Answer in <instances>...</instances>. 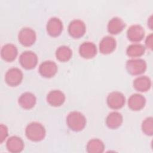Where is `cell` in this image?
I'll return each mask as SVG.
<instances>
[{
    "label": "cell",
    "mask_w": 153,
    "mask_h": 153,
    "mask_svg": "<svg viewBox=\"0 0 153 153\" xmlns=\"http://www.w3.org/2000/svg\"><path fill=\"white\" fill-rule=\"evenodd\" d=\"M25 134L28 139L33 142H39L45 137L46 130L42 124L34 121L27 125Z\"/></svg>",
    "instance_id": "cell-1"
},
{
    "label": "cell",
    "mask_w": 153,
    "mask_h": 153,
    "mask_svg": "<svg viewBox=\"0 0 153 153\" xmlns=\"http://www.w3.org/2000/svg\"><path fill=\"white\" fill-rule=\"evenodd\" d=\"M66 123L71 130L75 131H79L85 127L86 125V118L81 112L74 111L68 115Z\"/></svg>",
    "instance_id": "cell-2"
},
{
    "label": "cell",
    "mask_w": 153,
    "mask_h": 153,
    "mask_svg": "<svg viewBox=\"0 0 153 153\" xmlns=\"http://www.w3.org/2000/svg\"><path fill=\"white\" fill-rule=\"evenodd\" d=\"M126 68L131 75H137L143 73L147 68V65L143 59H131L126 62Z\"/></svg>",
    "instance_id": "cell-3"
},
{
    "label": "cell",
    "mask_w": 153,
    "mask_h": 153,
    "mask_svg": "<svg viewBox=\"0 0 153 153\" xmlns=\"http://www.w3.org/2000/svg\"><path fill=\"white\" fill-rule=\"evenodd\" d=\"M36 38V35L33 29L30 27H23L18 34L19 41L24 46L29 47L33 45Z\"/></svg>",
    "instance_id": "cell-4"
},
{
    "label": "cell",
    "mask_w": 153,
    "mask_h": 153,
    "mask_svg": "<svg viewBox=\"0 0 153 153\" xmlns=\"http://www.w3.org/2000/svg\"><path fill=\"white\" fill-rule=\"evenodd\" d=\"M19 62L23 68L32 69L37 65L38 56L32 51H25L20 55Z\"/></svg>",
    "instance_id": "cell-5"
},
{
    "label": "cell",
    "mask_w": 153,
    "mask_h": 153,
    "mask_svg": "<svg viewBox=\"0 0 153 153\" xmlns=\"http://www.w3.org/2000/svg\"><path fill=\"white\" fill-rule=\"evenodd\" d=\"M86 30L84 22L79 19L72 20L68 26V33L74 38H79L82 36Z\"/></svg>",
    "instance_id": "cell-6"
},
{
    "label": "cell",
    "mask_w": 153,
    "mask_h": 153,
    "mask_svg": "<svg viewBox=\"0 0 153 153\" xmlns=\"http://www.w3.org/2000/svg\"><path fill=\"white\" fill-rule=\"evenodd\" d=\"M22 71L17 68H11L5 73V81L10 86H16L20 84L23 79Z\"/></svg>",
    "instance_id": "cell-7"
},
{
    "label": "cell",
    "mask_w": 153,
    "mask_h": 153,
    "mask_svg": "<svg viewBox=\"0 0 153 153\" xmlns=\"http://www.w3.org/2000/svg\"><path fill=\"white\" fill-rule=\"evenodd\" d=\"M126 99L124 94L118 91L110 93L106 99V102L109 107L114 109L121 108L125 104Z\"/></svg>",
    "instance_id": "cell-8"
},
{
    "label": "cell",
    "mask_w": 153,
    "mask_h": 153,
    "mask_svg": "<svg viewBox=\"0 0 153 153\" xmlns=\"http://www.w3.org/2000/svg\"><path fill=\"white\" fill-rule=\"evenodd\" d=\"M63 27L62 22L60 19L56 17L50 18L47 22L46 26L47 33L53 37L59 36L62 33Z\"/></svg>",
    "instance_id": "cell-9"
},
{
    "label": "cell",
    "mask_w": 153,
    "mask_h": 153,
    "mask_svg": "<svg viewBox=\"0 0 153 153\" xmlns=\"http://www.w3.org/2000/svg\"><path fill=\"white\" fill-rule=\"evenodd\" d=\"M145 35L143 27L138 24L130 26L127 30V36L128 39L134 42H137L142 40Z\"/></svg>",
    "instance_id": "cell-10"
},
{
    "label": "cell",
    "mask_w": 153,
    "mask_h": 153,
    "mask_svg": "<svg viewBox=\"0 0 153 153\" xmlns=\"http://www.w3.org/2000/svg\"><path fill=\"white\" fill-rule=\"evenodd\" d=\"M57 72L56 63L51 60H45L42 62L39 66V72L41 76L45 78L53 76Z\"/></svg>",
    "instance_id": "cell-11"
},
{
    "label": "cell",
    "mask_w": 153,
    "mask_h": 153,
    "mask_svg": "<svg viewBox=\"0 0 153 153\" xmlns=\"http://www.w3.org/2000/svg\"><path fill=\"white\" fill-rule=\"evenodd\" d=\"M80 56L85 59H91L97 53L96 45L92 42L85 41L82 42L79 47Z\"/></svg>",
    "instance_id": "cell-12"
},
{
    "label": "cell",
    "mask_w": 153,
    "mask_h": 153,
    "mask_svg": "<svg viewBox=\"0 0 153 153\" xmlns=\"http://www.w3.org/2000/svg\"><path fill=\"white\" fill-rule=\"evenodd\" d=\"M117 45L115 38L111 36L103 37L99 43V50L104 54L111 53L115 49Z\"/></svg>",
    "instance_id": "cell-13"
},
{
    "label": "cell",
    "mask_w": 153,
    "mask_h": 153,
    "mask_svg": "<svg viewBox=\"0 0 153 153\" xmlns=\"http://www.w3.org/2000/svg\"><path fill=\"white\" fill-rule=\"evenodd\" d=\"M7 150L12 153H19L23 151L24 148V142L23 140L16 136L10 137L6 142Z\"/></svg>",
    "instance_id": "cell-14"
},
{
    "label": "cell",
    "mask_w": 153,
    "mask_h": 153,
    "mask_svg": "<svg viewBox=\"0 0 153 153\" xmlns=\"http://www.w3.org/2000/svg\"><path fill=\"white\" fill-rule=\"evenodd\" d=\"M65 100V95L59 90H51L47 95V102L53 106H59L64 103Z\"/></svg>",
    "instance_id": "cell-15"
},
{
    "label": "cell",
    "mask_w": 153,
    "mask_h": 153,
    "mask_svg": "<svg viewBox=\"0 0 153 153\" xmlns=\"http://www.w3.org/2000/svg\"><path fill=\"white\" fill-rule=\"evenodd\" d=\"M17 54V47L11 43L5 44L1 50V57L7 62L13 61L16 58Z\"/></svg>",
    "instance_id": "cell-16"
},
{
    "label": "cell",
    "mask_w": 153,
    "mask_h": 153,
    "mask_svg": "<svg viewBox=\"0 0 153 153\" xmlns=\"http://www.w3.org/2000/svg\"><path fill=\"white\" fill-rule=\"evenodd\" d=\"M145 97L139 93L131 94L128 99V107L133 111H139L142 109L145 105Z\"/></svg>",
    "instance_id": "cell-17"
},
{
    "label": "cell",
    "mask_w": 153,
    "mask_h": 153,
    "mask_svg": "<svg viewBox=\"0 0 153 153\" xmlns=\"http://www.w3.org/2000/svg\"><path fill=\"white\" fill-rule=\"evenodd\" d=\"M36 102L35 96L30 92H25L22 93L18 99L19 104L21 107L26 109L32 108Z\"/></svg>",
    "instance_id": "cell-18"
},
{
    "label": "cell",
    "mask_w": 153,
    "mask_h": 153,
    "mask_svg": "<svg viewBox=\"0 0 153 153\" xmlns=\"http://www.w3.org/2000/svg\"><path fill=\"white\" fill-rule=\"evenodd\" d=\"M125 26L126 24L123 19L118 17H114L109 21L107 29L109 33L115 35L120 33Z\"/></svg>",
    "instance_id": "cell-19"
},
{
    "label": "cell",
    "mask_w": 153,
    "mask_h": 153,
    "mask_svg": "<svg viewBox=\"0 0 153 153\" xmlns=\"http://www.w3.org/2000/svg\"><path fill=\"white\" fill-rule=\"evenodd\" d=\"M123 121V117L121 113L113 111L109 113L106 118V126L112 129H115L119 127Z\"/></svg>",
    "instance_id": "cell-20"
},
{
    "label": "cell",
    "mask_w": 153,
    "mask_h": 153,
    "mask_svg": "<svg viewBox=\"0 0 153 153\" xmlns=\"http://www.w3.org/2000/svg\"><path fill=\"white\" fill-rule=\"evenodd\" d=\"M133 87L137 91L145 92L150 89L151 80L147 76H140L136 78L133 82Z\"/></svg>",
    "instance_id": "cell-21"
},
{
    "label": "cell",
    "mask_w": 153,
    "mask_h": 153,
    "mask_svg": "<svg viewBox=\"0 0 153 153\" xmlns=\"http://www.w3.org/2000/svg\"><path fill=\"white\" fill-rule=\"evenodd\" d=\"M86 149L89 153H102L104 151L105 145L99 139H92L88 142Z\"/></svg>",
    "instance_id": "cell-22"
},
{
    "label": "cell",
    "mask_w": 153,
    "mask_h": 153,
    "mask_svg": "<svg viewBox=\"0 0 153 153\" xmlns=\"http://www.w3.org/2000/svg\"><path fill=\"white\" fill-rule=\"evenodd\" d=\"M145 51V47L139 43H133L129 45L126 49L127 54L131 57H139L142 56Z\"/></svg>",
    "instance_id": "cell-23"
},
{
    "label": "cell",
    "mask_w": 153,
    "mask_h": 153,
    "mask_svg": "<svg viewBox=\"0 0 153 153\" xmlns=\"http://www.w3.org/2000/svg\"><path fill=\"white\" fill-rule=\"evenodd\" d=\"M72 51L71 49L66 45L59 47L56 51V57L59 61L65 62L68 61L72 57Z\"/></svg>",
    "instance_id": "cell-24"
},
{
    "label": "cell",
    "mask_w": 153,
    "mask_h": 153,
    "mask_svg": "<svg viewBox=\"0 0 153 153\" xmlns=\"http://www.w3.org/2000/svg\"><path fill=\"white\" fill-rule=\"evenodd\" d=\"M142 130L143 132L148 135L152 136L153 134V118L152 117L146 118L142 123Z\"/></svg>",
    "instance_id": "cell-25"
},
{
    "label": "cell",
    "mask_w": 153,
    "mask_h": 153,
    "mask_svg": "<svg viewBox=\"0 0 153 153\" xmlns=\"http://www.w3.org/2000/svg\"><path fill=\"white\" fill-rule=\"evenodd\" d=\"M8 134V128L5 125H4L2 124L0 126V142L1 143H2Z\"/></svg>",
    "instance_id": "cell-26"
},
{
    "label": "cell",
    "mask_w": 153,
    "mask_h": 153,
    "mask_svg": "<svg viewBox=\"0 0 153 153\" xmlns=\"http://www.w3.org/2000/svg\"><path fill=\"white\" fill-rule=\"evenodd\" d=\"M152 41H153V35H152V33H151L149 35H148L146 36L145 41V47L150 50H152Z\"/></svg>",
    "instance_id": "cell-27"
},
{
    "label": "cell",
    "mask_w": 153,
    "mask_h": 153,
    "mask_svg": "<svg viewBox=\"0 0 153 153\" xmlns=\"http://www.w3.org/2000/svg\"><path fill=\"white\" fill-rule=\"evenodd\" d=\"M148 25H149V27L151 29H152V16H150V17L148 19Z\"/></svg>",
    "instance_id": "cell-28"
}]
</instances>
